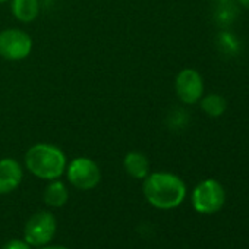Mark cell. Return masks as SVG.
<instances>
[{
    "label": "cell",
    "instance_id": "cell-7",
    "mask_svg": "<svg viewBox=\"0 0 249 249\" xmlns=\"http://www.w3.org/2000/svg\"><path fill=\"white\" fill-rule=\"evenodd\" d=\"M175 91L183 104H195L204 95V79L192 68L182 69L175 79Z\"/></svg>",
    "mask_w": 249,
    "mask_h": 249
},
{
    "label": "cell",
    "instance_id": "cell-15",
    "mask_svg": "<svg viewBox=\"0 0 249 249\" xmlns=\"http://www.w3.org/2000/svg\"><path fill=\"white\" fill-rule=\"evenodd\" d=\"M2 249H31V245L21 239H12L3 245Z\"/></svg>",
    "mask_w": 249,
    "mask_h": 249
},
{
    "label": "cell",
    "instance_id": "cell-16",
    "mask_svg": "<svg viewBox=\"0 0 249 249\" xmlns=\"http://www.w3.org/2000/svg\"><path fill=\"white\" fill-rule=\"evenodd\" d=\"M237 2L242 5V8H245L246 11H249V0H237Z\"/></svg>",
    "mask_w": 249,
    "mask_h": 249
},
{
    "label": "cell",
    "instance_id": "cell-3",
    "mask_svg": "<svg viewBox=\"0 0 249 249\" xmlns=\"http://www.w3.org/2000/svg\"><path fill=\"white\" fill-rule=\"evenodd\" d=\"M33 52V38L21 28H6L0 31V57L8 62L27 59Z\"/></svg>",
    "mask_w": 249,
    "mask_h": 249
},
{
    "label": "cell",
    "instance_id": "cell-18",
    "mask_svg": "<svg viewBox=\"0 0 249 249\" xmlns=\"http://www.w3.org/2000/svg\"><path fill=\"white\" fill-rule=\"evenodd\" d=\"M6 2H9V0H0V3H6Z\"/></svg>",
    "mask_w": 249,
    "mask_h": 249
},
{
    "label": "cell",
    "instance_id": "cell-10",
    "mask_svg": "<svg viewBox=\"0 0 249 249\" xmlns=\"http://www.w3.org/2000/svg\"><path fill=\"white\" fill-rule=\"evenodd\" d=\"M12 15L24 24H30L37 19L40 14L38 0H9Z\"/></svg>",
    "mask_w": 249,
    "mask_h": 249
},
{
    "label": "cell",
    "instance_id": "cell-8",
    "mask_svg": "<svg viewBox=\"0 0 249 249\" xmlns=\"http://www.w3.org/2000/svg\"><path fill=\"white\" fill-rule=\"evenodd\" d=\"M24 178V170L19 161L6 157L0 160V194H9L15 191Z\"/></svg>",
    "mask_w": 249,
    "mask_h": 249
},
{
    "label": "cell",
    "instance_id": "cell-13",
    "mask_svg": "<svg viewBox=\"0 0 249 249\" xmlns=\"http://www.w3.org/2000/svg\"><path fill=\"white\" fill-rule=\"evenodd\" d=\"M217 46L220 49L221 53L227 54V56H233L239 52L240 43L237 40V37L230 33V31H223L217 36Z\"/></svg>",
    "mask_w": 249,
    "mask_h": 249
},
{
    "label": "cell",
    "instance_id": "cell-4",
    "mask_svg": "<svg viewBox=\"0 0 249 249\" xmlns=\"http://www.w3.org/2000/svg\"><path fill=\"white\" fill-rule=\"evenodd\" d=\"M224 188L215 179L202 180L192 192V205L201 214H213L220 211L224 205Z\"/></svg>",
    "mask_w": 249,
    "mask_h": 249
},
{
    "label": "cell",
    "instance_id": "cell-19",
    "mask_svg": "<svg viewBox=\"0 0 249 249\" xmlns=\"http://www.w3.org/2000/svg\"><path fill=\"white\" fill-rule=\"evenodd\" d=\"M215 2H223V0H215Z\"/></svg>",
    "mask_w": 249,
    "mask_h": 249
},
{
    "label": "cell",
    "instance_id": "cell-2",
    "mask_svg": "<svg viewBox=\"0 0 249 249\" xmlns=\"http://www.w3.org/2000/svg\"><path fill=\"white\" fill-rule=\"evenodd\" d=\"M66 164L65 153L53 144H36L25 154V167L28 172L44 180L59 179L65 173Z\"/></svg>",
    "mask_w": 249,
    "mask_h": 249
},
{
    "label": "cell",
    "instance_id": "cell-17",
    "mask_svg": "<svg viewBox=\"0 0 249 249\" xmlns=\"http://www.w3.org/2000/svg\"><path fill=\"white\" fill-rule=\"evenodd\" d=\"M41 249H69V248H66V246H44Z\"/></svg>",
    "mask_w": 249,
    "mask_h": 249
},
{
    "label": "cell",
    "instance_id": "cell-9",
    "mask_svg": "<svg viewBox=\"0 0 249 249\" xmlns=\"http://www.w3.org/2000/svg\"><path fill=\"white\" fill-rule=\"evenodd\" d=\"M123 167L134 179H145L150 175V160L141 151H129L123 159Z\"/></svg>",
    "mask_w": 249,
    "mask_h": 249
},
{
    "label": "cell",
    "instance_id": "cell-1",
    "mask_svg": "<svg viewBox=\"0 0 249 249\" xmlns=\"http://www.w3.org/2000/svg\"><path fill=\"white\" fill-rule=\"evenodd\" d=\"M144 195L153 207L170 210L183 202L186 186L185 182L173 173L156 172L144 179Z\"/></svg>",
    "mask_w": 249,
    "mask_h": 249
},
{
    "label": "cell",
    "instance_id": "cell-12",
    "mask_svg": "<svg viewBox=\"0 0 249 249\" xmlns=\"http://www.w3.org/2000/svg\"><path fill=\"white\" fill-rule=\"evenodd\" d=\"M199 101H201V110L210 117H220L227 108V101L220 94L202 95Z\"/></svg>",
    "mask_w": 249,
    "mask_h": 249
},
{
    "label": "cell",
    "instance_id": "cell-11",
    "mask_svg": "<svg viewBox=\"0 0 249 249\" xmlns=\"http://www.w3.org/2000/svg\"><path fill=\"white\" fill-rule=\"evenodd\" d=\"M44 202L50 207H63L68 202L69 198V191L63 182L59 179L50 180V183L46 186L44 194H43Z\"/></svg>",
    "mask_w": 249,
    "mask_h": 249
},
{
    "label": "cell",
    "instance_id": "cell-14",
    "mask_svg": "<svg viewBox=\"0 0 249 249\" xmlns=\"http://www.w3.org/2000/svg\"><path fill=\"white\" fill-rule=\"evenodd\" d=\"M237 15V9L236 6L230 2V0H223V2H218V6L215 9V21L226 27L229 24H231L234 21Z\"/></svg>",
    "mask_w": 249,
    "mask_h": 249
},
{
    "label": "cell",
    "instance_id": "cell-6",
    "mask_svg": "<svg viewBox=\"0 0 249 249\" xmlns=\"http://www.w3.org/2000/svg\"><path fill=\"white\" fill-rule=\"evenodd\" d=\"M57 221L49 211H38L25 224L24 237L31 246H44L56 234Z\"/></svg>",
    "mask_w": 249,
    "mask_h": 249
},
{
    "label": "cell",
    "instance_id": "cell-5",
    "mask_svg": "<svg viewBox=\"0 0 249 249\" xmlns=\"http://www.w3.org/2000/svg\"><path fill=\"white\" fill-rule=\"evenodd\" d=\"M66 176L72 186L88 191L95 188L101 180V172L98 164L88 157H76L66 164Z\"/></svg>",
    "mask_w": 249,
    "mask_h": 249
}]
</instances>
